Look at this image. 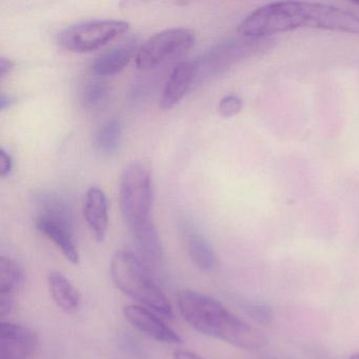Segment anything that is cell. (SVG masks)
Listing matches in <instances>:
<instances>
[{
    "instance_id": "1",
    "label": "cell",
    "mask_w": 359,
    "mask_h": 359,
    "mask_svg": "<svg viewBox=\"0 0 359 359\" xmlns=\"http://www.w3.org/2000/svg\"><path fill=\"white\" fill-rule=\"evenodd\" d=\"M178 310L182 318L199 333L228 342L245 351H258L268 339L229 311L222 302L205 294L184 290L178 294Z\"/></svg>"
},
{
    "instance_id": "2",
    "label": "cell",
    "mask_w": 359,
    "mask_h": 359,
    "mask_svg": "<svg viewBox=\"0 0 359 359\" xmlns=\"http://www.w3.org/2000/svg\"><path fill=\"white\" fill-rule=\"evenodd\" d=\"M110 273L117 289L138 306L153 311L163 318H173L169 299L140 256L126 250L117 251L111 259Z\"/></svg>"
},
{
    "instance_id": "3",
    "label": "cell",
    "mask_w": 359,
    "mask_h": 359,
    "mask_svg": "<svg viewBox=\"0 0 359 359\" xmlns=\"http://www.w3.org/2000/svg\"><path fill=\"white\" fill-rule=\"evenodd\" d=\"M298 28H310L308 1H279L264 6L239 24L238 33L247 39H264Z\"/></svg>"
},
{
    "instance_id": "4",
    "label": "cell",
    "mask_w": 359,
    "mask_h": 359,
    "mask_svg": "<svg viewBox=\"0 0 359 359\" xmlns=\"http://www.w3.org/2000/svg\"><path fill=\"white\" fill-rule=\"evenodd\" d=\"M121 215L130 232L152 222V182L150 171L140 163L123 170L119 188Z\"/></svg>"
},
{
    "instance_id": "5",
    "label": "cell",
    "mask_w": 359,
    "mask_h": 359,
    "mask_svg": "<svg viewBox=\"0 0 359 359\" xmlns=\"http://www.w3.org/2000/svg\"><path fill=\"white\" fill-rule=\"evenodd\" d=\"M129 22L117 20H93L77 22L58 33L62 49L73 53H88L108 45L129 30Z\"/></svg>"
},
{
    "instance_id": "6",
    "label": "cell",
    "mask_w": 359,
    "mask_h": 359,
    "mask_svg": "<svg viewBox=\"0 0 359 359\" xmlns=\"http://www.w3.org/2000/svg\"><path fill=\"white\" fill-rule=\"evenodd\" d=\"M196 35L191 29L171 28L161 31L140 46L136 54L138 70L150 71L184 55L194 45Z\"/></svg>"
},
{
    "instance_id": "7",
    "label": "cell",
    "mask_w": 359,
    "mask_h": 359,
    "mask_svg": "<svg viewBox=\"0 0 359 359\" xmlns=\"http://www.w3.org/2000/svg\"><path fill=\"white\" fill-rule=\"evenodd\" d=\"M37 230L51 241L72 264H79V251L74 238L72 216L37 215Z\"/></svg>"
},
{
    "instance_id": "8",
    "label": "cell",
    "mask_w": 359,
    "mask_h": 359,
    "mask_svg": "<svg viewBox=\"0 0 359 359\" xmlns=\"http://www.w3.org/2000/svg\"><path fill=\"white\" fill-rule=\"evenodd\" d=\"M126 320L137 331L158 342L180 344L182 338L163 321L156 313L138 304L126 306L123 310Z\"/></svg>"
},
{
    "instance_id": "9",
    "label": "cell",
    "mask_w": 359,
    "mask_h": 359,
    "mask_svg": "<svg viewBox=\"0 0 359 359\" xmlns=\"http://www.w3.org/2000/svg\"><path fill=\"white\" fill-rule=\"evenodd\" d=\"M36 334L18 323H1L0 359H29L36 350Z\"/></svg>"
},
{
    "instance_id": "10",
    "label": "cell",
    "mask_w": 359,
    "mask_h": 359,
    "mask_svg": "<svg viewBox=\"0 0 359 359\" xmlns=\"http://www.w3.org/2000/svg\"><path fill=\"white\" fill-rule=\"evenodd\" d=\"M196 76V67L193 62H182L172 70L161 93L159 107L163 110L175 108L188 93Z\"/></svg>"
},
{
    "instance_id": "11",
    "label": "cell",
    "mask_w": 359,
    "mask_h": 359,
    "mask_svg": "<svg viewBox=\"0 0 359 359\" xmlns=\"http://www.w3.org/2000/svg\"><path fill=\"white\" fill-rule=\"evenodd\" d=\"M83 216L92 235L97 243L106 239L108 232V201L102 189L91 187L86 193Z\"/></svg>"
},
{
    "instance_id": "12",
    "label": "cell",
    "mask_w": 359,
    "mask_h": 359,
    "mask_svg": "<svg viewBox=\"0 0 359 359\" xmlns=\"http://www.w3.org/2000/svg\"><path fill=\"white\" fill-rule=\"evenodd\" d=\"M138 47L136 39H131L123 45L117 46L104 53L100 54L92 62L91 70L97 76L106 77L119 74L125 70L132 58L136 57Z\"/></svg>"
},
{
    "instance_id": "13",
    "label": "cell",
    "mask_w": 359,
    "mask_h": 359,
    "mask_svg": "<svg viewBox=\"0 0 359 359\" xmlns=\"http://www.w3.org/2000/svg\"><path fill=\"white\" fill-rule=\"evenodd\" d=\"M25 280V274L20 266L10 258H0V315L1 318L13 310L16 291Z\"/></svg>"
},
{
    "instance_id": "14",
    "label": "cell",
    "mask_w": 359,
    "mask_h": 359,
    "mask_svg": "<svg viewBox=\"0 0 359 359\" xmlns=\"http://www.w3.org/2000/svg\"><path fill=\"white\" fill-rule=\"evenodd\" d=\"M50 294L56 306L67 314H75L81 306V296L73 283L57 271H52L48 276Z\"/></svg>"
},
{
    "instance_id": "15",
    "label": "cell",
    "mask_w": 359,
    "mask_h": 359,
    "mask_svg": "<svg viewBox=\"0 0 359 359\" xmlns=\"http://www.w3.org/2000/svg\"><path fill=\"white\" fill-rule=\"evenodd\" d=\"M187 251L193 264L203 271H212L217 266V256L208 239L193 228L184 230Z\"/></svg>"
},
{
    "instance_id": "16",
    "label": "cell",
    "mask_w": 359,
    "mask_h": 359,
    "mask_svg": "<svg viewBox=\"0 0 359 359\" xmlns=\"http://www.w3.org/2000/svg\"><path fill=\"white\" fill-rule=\"evenodd\" d=\"M136 251L142 260L151 264L161 262L163 257V247L158 232L153 222L130 232Z\"/></svg>"
},
{
    "instance_id": "17",
    "label": "cell",
    "mask_w": 359,
    "mask_h": 359,
    "mask_svg": "<svg viewBox=\"0 0 359 359\" xmlns=\"http://www.w3.org/2000/svg\"><path fill=\"white\" fill-rule=\"evenodd\" d=\"M121 133L123 130L118 119H107L94 134L93 142L96 150L102 155L114 154L121 144Z\"/></svg>"
},
{
    "instance_id": "18",
    "label": "cell",
    "mask_w": 359,
    "mask_h": 359,
    "mask_svg": "<svg viewBox=\"0 0 359 359\" xmlns=\"http://www.w3.org/2000/svg\"><path fill=\"white\" fill-rule=\"evenodd\" d=\"M108 85L104 81H91L83 88V106L89 110H97L102 108L108 102Z\"/></svg>"
},
{
    "instance_id": "19",
    "label": "cell",
    "mask_w": 359,
    "mask_h": 359,
    "mask_svg": "<svg viewBox=\"0 0 359 359\" xmlns=\"http://www.w3.org/2000/svg\"><path fill=\"white\" fill-rule=\"evenodd\" d=\"M243 100L236 94H229L222 98L218 104V111L224 117H232L243 110Z\"/></svg>"
},
{
    "instance_id": "20",
    "label": "cell",
    "mask_w": 359,
    "mask_h": 359,
    "mask_svg": "<svg viewBox=\"0 0 359 359\" xmlns=\"http://www.w3.org/2000/svg\"><path fill=\"white\" fill-rule=\"evenodd\" d=\"M245 310L250 317L256 323L266 325L272 321L273 311L270 306H264V304H249L245 306Z\"/></svg>"
},
{
    "instance_id": "21",
    "label": "cell",
    "mask_w": 359,
    "mask_h": 359,
    "mask_svg": "<svg viewBox=\"0 0 359 359\" xmlns=\"http://www.w3.org/2000/svg\"><path fill=\"white\" fill-rule=\"evenodd\" d=\"M12 168H13V161L11 155L7 151L1 149L0 150V176L7 177L11 174Z\"/></svg>"
},
{
    "instance_id": "22",
    "label": "cell",
    "mask_w": 359,
    "mask_h": 359,
    "mask_svg": "<svg viewBox=\"0 0 359 359\" xmlns=\"http://www.w3.org/2000/svg\"><path fill=\"white\" fill-rule=\"evenodd\" d=\"M173 359H205V358H203V357H201V355L197 354V353L192 352V351L182 350V348H180V350H176L175 352L173 353Z\"/></svg>"
},
{
    "instance_id": "23",
    "label": "cell",
    "mask_w": 359,
    "mask_h": 359,
    "mask_svg": "<svg viewBox=\"0 0 359 359\" xmlns=\"http://www.w3.org/2000/svg\"><path fill=\"white\" fill-rule=\"evenodd\" d=\"M13 60L6 57L0 58V75H1V77H6V75L9 74L13 70Z\"/></svg>"
},
{
    "instance_id": "24",
    "label": "cell",
    "mask_w": 359,
    "mask_h": 359,
    "mask_svg": "<svg viewBox=\"0 0 359 359\" xmlns=\"http://www.w3.org/2000/svg\"><path fill=\"white\" fill-rule=\"evenodd\" d=\"M13 102L14 100L12 96H6L5 94H3L1 98H0V108H1V110H5V109L9 108Z\"/></svg>"
},
{
    "instance_id": "25",
    "label": "cell",
    "mask_w": 359,
    "mask_h": 359,
    "mask_svg": "<svg viewBox=\"0 0 359 359\" xmlns=\"http://www.w3.org/2000/svg\"><path fill=\"white\" fill-rule=\"evenodd\" d=\"M348 359H359V353H354L348 357Z\"/></svg>"
},
{
    "instance_id": "26",
    "label": "cell",
    "mask_w": 359,
    "mask_h": 359,
    "mask_svg": "<svg viewBox=\"0 0 359 359\" xmlns=\"http://www.w3.org/2000/svg\"><path fill=\"white\" fill-rule=\"evenodd\" d=\"M356 5H358V6H359V3H356Z\"/></svg>"
}]
</instances>
